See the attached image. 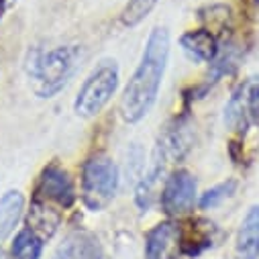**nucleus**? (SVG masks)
Returning <instances> with one entry per match:
<instances>
[{
	"mask_svg": "<svg viewBox=\"0 0 259 259\" xmlns=\"http://www.w3.org/2000/svg\"><path fill=\"white\" fill-rule=\"evenodd\" d=\"M182 251V229L174 223L153 227L145 241L147 259H178Z\"/></svg>",
	"mask_w": 259,
	"mask_h": 259,
	"instance_id": "6e6552de",
	"label": "nucleus"
},
{
	"mask_svg": "<svg viewBox=\"0 0 259 259\" xmlns=\"http://www.w3.org/2000/svg\"><path fill=\"white\" fill-rule=\"evenodd\" d=\"M225 120L233 128L247 124L251 120L259 122V80L257 78L245 82L235 92V96L231 98V102L227 106Z\"/></svg>",
	"mask_w": 259,
	"mask_h": 259,
	"instance_id": "0eeeda50",
	"label": "nucleus"
},
{
	"mask_svg": "<svg viewBox=\"0 0 259 259\" xmlns=\"http://www.w3.org/2000/svg\"><path fill=\"white\" fill-rule=\"evenodd\" d=\"M196 202V180L188 171H174L161 192V206L167 214H186Z\"/></svg>",
	"mask_w": 259,
	"mask_h": 259,
	"instance_id": "39448f33",
	"label": "nucleus"
},
{
	"mask_svg": "<svg viewBox=\"0 0 259 259\" xmlns=\"http://www.w3.org/2000/svg\"><path fill=\"white\" fill-rule=\"evenodd\" d=\"M118 188V169L114 161L104 155L96 153L92 155L84 165V178H82V196L90 210H102L106 208Z\"/></svg>",
	"mask_w": 259,
	"mask_h": 259,
	"instance_id": "7ed1b4c3",
	"label": "nucleus"
},
{
	"mask_svg": "<svg viewBox=\"0 0 259 259\" xmlns=\"http://www.w3.org/2000/svg\"><path fill=\"white\" fill-rule=\"evenodd\" d=\"M43 251V239L31 231L25 229L15 237V243L11 247V259H39Z\"/></svg>",
	"mask_w": 259,
	"mask_h": 259,
	"instance_id": "ddd939ff",
	"label": "nucleus"
},
{
	"mask_svg": "<svg viewBox=\"0 0 259 259\" xmlns=\"http://www.w3.org/2000/svg\"><path fill=\"white\" fill-rule=\"evenodd\" d=\"M235 259H259V206L249 208L241 223L235 245Z\"/></svg>",
	"mask_w": 259,
	"mask_h": 259,
	"instance_id": "9d476101",
	"label": "nucleus"
},
{
	"mask_svg": "<svg viewBox=\"0 0 259 259\" xmlns=\"http://www.w3.org/2000/svg\"><path fill=\"white\" fill-rule=\"evenodd\" d=\"M182 47L194 57L200 61H212L219 53L217 39L210 31L200 29V31H190L182 37Z\"/></svg>",
	"mask_w": 259,
	"mask_h": 259,
	"instance_id": "f8f14e48",
	"label": "nucleus"
},
{
	"mask_svg": "<svg viewBox=\"0 0 259 259\" xmlns=\"http://www.w3.org/2000/svg\"><path fill=\"white\" fill-rule=\"evenodd\" d=\"M35 198H39V200H43L47 204L63 206V208L72 206L76 194H74V184H72L70 174L66 169L57 167V165L47 167L41 174V180H39V186H37V196Z\"/></svg>",
	"mask_w": 259,
	"mask_h": 259,
	"instance_id": "423d86ee",
	"label": "nucleus"
},
{
	"mask_svg": "<svg viewBox=\"0 0 259 259\" xmlns=\"http://www.w3.org/2000/svg\"><path fill=\"white\" fill-rule=\"evenodd\" d=\"M100 257H102L100 243L88 231H76L68 235L53 255V259H100Z\"/></svg>",
	"mask_w": 259,
	"mask_h": 259,
	"instance_id": "1a4fd4ad",
	"label": "nucleus"
},
{
	"mask_svg": "<svg viewBox=\"0 0 259 259\" xmlns=\"http://www.w3.org/2000/svg\"><path fill=\"white\" fill-rule=\"evenodd\" d=\"M157 5V0H128V5L124 7L120 21L124 27H135L139 25Z\"/></svg>",
	"mask_w": 259,
	"mask_h": 259,
	"instance_id": "4468645a",
	"label": "nucleus"
},
{
	"mask_svg": "<svg viewBox=\"0 0 259 259\" xmlns=\"http://www.w3.org/2000/svg\"><path fill=\"white\" fill-rule=\"evenodd\" d=\"M257 3H259V0H257Z\"/></svg>",
	"mask_w": 259,
	"mask_h": 259,
	"instance_id": "f3484780",
	"label": "nucleus"
},
{
	"mask_svg": "<svg viewBox=\"0 0 259 259\" xmlns=\"http://www.w3.org/2000/svg\"><path fill=\"white\" fill-rule=\"evenodd\" d=\"M235 190V182L231 180V182H225V184H219L217 188H212V190H208L204 196H202V200H200V206L202 208H212V206H217L221 200H225L229 194Z\"/></svg>",
	"mask_w": 259,
	"mask_h": 259,
	"instance_id": "2eb2a0df",
	"label": "nucleus"
},
{
	"mask_svg": "<svg viewBox=\"0 0 259 259\" xmlns=\"http://www.w3.org/2000/svg\"><path fill=\"white\" fill-rule=\"evenodd\" d=\"M116 86H118V66L110 59L102 61L88 76V80L82 84L76 96V102H74L76 114L84 118L96 116L114 96Z\"/></svg>",
	"mask_w": 259,
	"mask_h": 259,
	"instance_id": "20e7f679",
	"label": "nucleus"
},
{
	"mask_svg": "<svg viewBox=\"0 0 259 259\" xmlns=\"http://www.w3.org/2000/svg\"><path fill=\"white\" fill-rule=\"evenodd\" d=\"M25 208V198L19 190H9L0 198V241L7 239L17 227Z\"/></svg>",
	"mask_w": 259,
	"mask_h": 259,
	"instance_id": "9b49d317",
	"label": "nucleus"
},
{
	"mask_svg": "<svg viewBox=\"0 0 259 259\" xmlns=\"http://www.w3.org/2000/svg\"><path fill=\"white\" fill-rule=\"evenodd\" d=\"M13 5H15V0H0V19H3L11 11Z\"/></svg>",
	"mask_w": 259,
	"mask_h": 259,
	"instance_id": "dca6fc26",
	"label": "nucleus"
},
{
	"mask_svg": "<svg viewBox=\"0 0 259 259\" xmlns=\"http://www.w3.org/2000/svg\"><path fill=\"white\" fill-rule=\"evenodd\" d=\"M78 47L61 45L49 51L37 53L29 61V78L33 82V90L41 98H51L57 94L66 82L72 78L78 61Z\"/></svg>",
	"mask_w": 259,
	"mask_h": 259,
	"instance_id": "f03ea898",
	"label": "nucleus"
},
{
	"mask_svg": "<svg viewBox=\"0 0 259 259\" xmlns=\"http://www.w3.org/2000/svg\"><path fill=\"white\" fill-rule=\"evenodd\" d=\"M169 57V33L163 27H155L145 43L141 63L137 66L133 78L128 80L122 100H120V112L126 122H139L147 116L151 106L157 100L161 80L165 74Z\"/></svg>",
	"mask_w": 259,
	"mask_h": 259,
	"instance_id": "f257e3e1",
	"label": "nucleus"
}]
</instances>
